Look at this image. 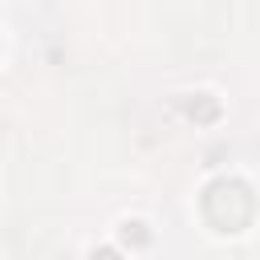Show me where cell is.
<instances>
[{"mask_svg":"<svg viewBox=\"0 0 260 260\" xmlns=\"http://www.w3.org/2000/svg\"><path fill=\"white\" fill-rule=\"evenodd\" d=\"M89 260H122V256H118V252H114V248H98V252H93V256H89Z\"/></svg>","mask_w":260,"mask_h":260,"instance_id":"obj_4","label":"cell"},{"mask_svg":"<svg viewBox=\"0 0 260 260\" xmlns=\"http://www.w3.org/2000/svg\"><path fill=\"white\" fill-rule=\"evenodd\" d=\"M183 110H187V118H195V122H211V118L219 114V106L207 102V93H191V98L183 102Z\"/></svg>","mask_w":260,"mask_h":260,"instance_id":"obj_2","label":"cell"},{"mask_svg":"<svg viewBox=\"0 0 260 260\" xmlns=\"http://www.w3.org/2000/svg\"><path fill=\"white\" fill-rule=\"evenodd\" d=\"M122 240H126V244H146L142 223H126V228H122Z\"/></svg>","mask_w":260,"mask_h":260,"instance_id":"obj_3","label":"cell"},{"mask_svg":"<svg viewBox=\"0 0 260 260\" xmlns=\"http://www.w3.org/2000/svg\"><path fill=\"white\" fill-rule=\"evenodd\" d=\"M203 215L215 232H240L252 219V191L240 179H215L203 191Z\"/></svg>","mask_w":260,"mask_h":260,"instance_id":"obj_1","label":"cell"}]
</instances>
